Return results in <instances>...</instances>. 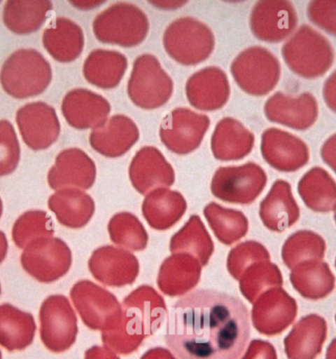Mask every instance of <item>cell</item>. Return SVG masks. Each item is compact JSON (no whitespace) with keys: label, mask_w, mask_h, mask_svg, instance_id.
<instances>
[{"label":"cell","mask_w":336,"mask_h":359,"mask_svg":"<svg viewBox=\"0 0 336 359\" xmlns=\"http://www.w3.org/2000/svg\"><path fill=\"white\" fill-rule=\"evenodd\" d=\"M250 334L249 311L242 300L197 290L172 305L164 341L179 359H238Z\"/></svg>","instance_id":"cell-1"},{"label":"cell","mask_w":336,"mask_h":359,"mask_svg":"<svg viewBox=\"0 0 336 359\" xmlns=\"http://www.w3.org/2000/svg\"><path fill=\"white\" fill-rule=\"evenodd\" d=\"M167 315L162 295L150 285H141L123 299L118 324L102 332V344L115 353H133L146 339L157 333Z\"/></svg>","instance_id":"cell-2"},{"label":"cell","mask_w":336,"mask_h":359,"mask_svg":"<svg viewBox=\"0 0 336 359\" xmlns=\"http://www.w3.org/2000/svg\"><path fill=\"white\" fill-rule=\"evenodd\" d=\"M52 69L45 56L34 48L14 51L0 70V84L17 100L38 96L50 86Z\"/></svg>","instance_id":"cell-3"},{"label":"cell","mask_w":336,"mask_h":359,"mask_svg":"<svg viewBox=\"0 0 336 359\" xmlns=\"http://www.w3.org/2000/svg\"><path fill=\"white\" fill-rule=\"evenodd\" d=\"M281 55L289 69L304 79L323 76L335 58L330 41L309 25L299 27L282 46Z\"/></svg>","instance_id":"cell-4"},{"label":"cell","mask_w":336,"mask_h":359,"mask_svg":"<svg viewBox=\"0 0 336 359\" xmlns=\"http://www.w3.org/2000/svg\"><path fill=\"white\" fill-rule=\"evenodd\" d=\"M163 46L168 55L179 65H198L208 60L216 48L214 32L193 17H181L165 29Z\"/></svg>","instance_id":"cell-5"},{"label":"cell","mask_w":336,"mask_h":359,"mask_svg":"<svg viewBox=\"0 0 336 359\" xmlns=\"http://www.w3.org/2000/svg\"><path fill=\"white\" fill-rule=\"evenodd\" d=\"M97 40L107 45L133 48L141 45L150 31L145 12L126 2L112 4L92 22Z\"/></svg>","instance_id":"cell-6"},{"label":"cell","mask_w":336,"mask_h":359,"mask_svg":"<svg viewBox=\"0 0 336 359\" xmlns=\"http://www.w3.org/2000/svg\"><path fill=\"white\" fill-rule=\"evenodd\" d=\"M230 71L238 87L254 97L267 96L274 91L281 76L276 56L259 46L241 51L231 63Z\"/></svg>","instance_id":"cell-7"},{"label":"cell","mask_w":336,"mask_h":359,"mask_svg":"<svg viewBox=\"0 0 336 359\" xmlns=\"http://www.w3.org/2000/svg\"><path fill=\"white\" fill-rule=\"evenodd\" d=\"M174 90L172 77L155 55L146 53L136 58L127 85L128 97L136 107L160 109L169 102Z\"/></svg>","instance_id":"cell-8"},{"label":"cell","mask_w":336,"mask_h":359,"mask_svg":"<svg viewBox=\"0 0 336 359\" xmlns=\"http://www.w3.org/2000/svg\"><path fill=\"white\" fill-rule=\"evenodd\" d=\"M267 183V175L264 168L250 162L218 168L211 180V191L221 201L249 205L262 194Z\"/></svg>","instance_id":"cell-9"},{"label":"cell","mask_w":336,"mask_h":359,"mask_svg":"<svg viewBox=\"0 0 336 359\" xmlns=\"http://www.w3.org/2000/svg\"><path fill=\"white\" fill-rule=\"evenodd\" d=\"M70 297L82 321L94 331L114 328L122 315V305L115 295L91 280L75 283Z\"/></svg>","instance_id":"cell-10"},{"label":"cell","mask_w":336,"mask_h":359,"mask_svg":"<svg viewBox=\"0 0 336 359\" xmlns=\"http://www.w3.org/2000/svg\"><path fill=\"white\" fill-rule=\"evenodd\" d=\"M21 265L38 282L53 283L69 272L72 265V252L62 239L38 238L31 241L24 249Z\"/></svg>","instance_id":"cell-11"},{"label":"cell","mask_w":336,"mask_h":359,"mask_svg":"<svg viewBox=\"0 0 336 359\" xmlns=\"http://www.w3.org/2000/svg\"><path fill=\"white\" fill-rule=\"evenodd\" d=\"M40 322L41 341L48 351L55 353H64L76 341V313L64 295H50L43 302Z\"/></svg>","instance_id":"cell-12"},{"label":"cell","mask_w":336,"mask_h":359,"mask_svg":"<svg viewBox=\"0 0 336 359\" xmlns=\"http://www.w3.org/2000/svg\"><path fill=\"white\" fill-rule=\"evenodd\" d=\"M209 126L211 119L206 114H197L186 107H177L162 119L160 140L170 152L189 155L201 146Z\"/></svg>","instance_id":"cell-13"},{"label":"cell","mask_w":336,"mask_h":359,"mask_svg":"<svg viewBox=\"0 0 336 359\" xmlns=\"http://www.w3.org/2000/svg\"><path fill=\"white\" fill-rule=\"evenodd\" d=\"M295 7L286 0H262L253 7L250 29L258 40L279 43L292 35L298 26Z\"/></svg>","instance_id":"cell-14"},{"label":"cell","mask_w":336,"mask_h":359,"mask_svg":"<svg viewBox=\"0 0 336 359\" xmlns=\"http://www.w3.org/2000/svg\"><path fill=\"white\" fill-rule=\"evenodd\" d=\"M298 304L282 287L264 292L255 300L252 309V323L260 334L272 337L284 333L295 321Z\"/></svg>","instance_id":"cell-15"},{"label":"cell","mask_w":336,"mask_h":359,"mask_svg":"<svg viewBox=\"0 0 336 359\" xmlns=\"http://www.w3.org/2000/svg\"><path fill=\"white\" fill-rule=\"evenodd\" d=\"M16 122L24 143L33 151L46 150L57 141L60 122L55 107L35 102L17 111Z\"/></svg>","instance_id":"cell-16"},{"label":"cell","mask_w":336,"mask_h":359,"mask_svg":"<svg viewBox=\"0 0 336 359\" xmlns=\"http://www.w3.org/2000/svg\"><path fill=\"white\" fill-rule=\"evenodd\" d=\"M260 153L270 167L281 172H295L310 160L305 142L290 132L274 127L262 133Z\"/></svg>","instance_id":"cell-17"},{"label":"cell","mask_w":336,"mask_h":359,"mask_svg":"<svg viewBox=\"0 0 336 359\" xmlns=\"http://www.w3.org/2000/svg\"><path fill=\"white\" fill-rule=\"evenodd\" d=\"M92 277L106 287L132 285L140 272L139 261L125 249L106 245L96 249L89 260Z\"/></svg>","instance_id":"cell-18"},{"label":"cell","mask_w":336,"mask_h":359,"mask_svg":"<svg viewBox=\"0 0 336 359\" xmlns=\"http://www.w3.org/2000/svg\"><path fill=\"white\" fill-rule=\"evenodd\" d=\"M265 116L270 122L306 131L316 123L318 117V104L311 93H302L293 97L277 92L265 102Z\"/></svg>","instance_id":"cell-19"},{"label":"cell","mask_w":336,"mask_h":359,"mask_svg":"<svg viewBox=\"0 0 336 359\" xmlns=\"http://www.w3.org/2000/svg\"><path fill=\"white\" fill-rule=\"evenodd\" d=\"M185 91L189 104L202 111L223 109L227 104L231 93L227 75L216 66H209L194 73L187 80Z\"/></svg>","instance_id":"cell-20"},{"label":"cell","mask_w":336,"mask_h":359,"mask_svg":"<svg viewBox=\"0 0 336 359\" xmlns=\"http://www.w3.org/2000/svg\"><path fill=\"white\" fill-rule=\"evenodd\" d=\"M97 167L86 152L78 148L65 149L58 154L48 175L51 189H90L96 182Z\"/></svg>","instance_id":"cell-21"},{"label":"cell","mask_w":336,"mask_h":359,"mask_svg":"<svg viewBox=\"0 0 336 359\" xmlns=\"http://www.w3.org/2000/svg\"><path fill=\"white\" fill-rule=\"evenodd\" d=\"M129 178L133 187L141 195H146L158 188L172 187L175 172L158 148L146 146L134 156L129 167Z\"/></svg>","instance_id":"cell-22"},{"label":"cell","mask_w":336,"mask_h":359,"mask_svg":"<svg viewBox=\"0 0 336 359\" xmlns=\"http://www.w3.org/2000/svg\"><path fill=\"white\" fill-rule=\"evenodd\" d=\"M62 111L68 124L73 128L78 130H94L106 123L111 107L106 97L101 95L78 88L65 95Z\"/></svg>","instance_id":"cell-23"},{"label":"cell","mask_w":336,"mask_h":359,"mask_svg":"<svg viewBox=\"0 0 336 359\" xmlns=\"http://www.w3.org/2000/svg\"><path fill=\"white\" fill-rule=\"evenodd\" d=\"M140 131L130 117L115 114L90 134V144L96 152L106 158L122 157L137 143Z\"/></svg>","instance_id":"cell-24"},{"label":"cell","mask_w":336,"mask_h":359,"mask_svg":"<svg viewBox=\"0 0 336 359\" xmlns=\"http://www.w3.org/2000/svg\"><path fill=\"white\" fill-rule=\"evenodd\" d=\"M259 215L265 228L274 233H282L294 226L300 219V208L290 183L276 180L260 202Z\"/></svg>","instance_id":"cell-25"},{"label":"cell","mask_w":336,"mask_h":359,"mask_svg":"<svg viewBox=\"0 0 336 359\" xmlns=\"http://www.w3.org/2000/svg\"><path fill=\"white\" fill-rule=\"evenodd\" d=\"M202 266L189 254H172L160 266L158 287L168 297H181L197 287L201 280Z\"/></svg>","instance_id":"cell-26"},{"label":"cell","mask_w":336,"mask_h":359,"mask_svg":"<svg viewBox=\"0 0 336 359\" xmlns=\"http://www.w3.org/2000/svg\"><path fill=\"white\" fill-rule=\"evenodd\" d=\"M328 337L326 319L310 314L299 320L284 339V351L288 359H316L323 351Z\"/></svg>","instance_id":"cell-27"},{"label":"cell","mask_w":336,"mask_h":359,"mask_svg":"<svg viewBox=\"0 0 336 359\" xmlns=\"http://www.w3.org/2000/svg\"><path fill=\"white\" fill-rule=\"evenodd\" d=\"M254 145V134L232 117L219 121L211 135V152L221 162L243 160L252 152Z\"/></svg>","instance_id":"cell-28"},{"label":"cell","mask_w":336,"mask_h":359,"mask_svg":"<svg viewBox=\"0 0 336 359\" xmlns=\"http://www.w3.org/2000/svg\"><path fill=\"white\" fill-rule=\"evenodd\" d=\"M187 210L183 195L168 188H158L148 193L142 205L144 218L157 231H167L178 223Z\"/></svg>","instance_id":"cell-29"},{"label":"cell","mask_w":336,"mask_h":359,"mask_svg":"<svg viewBox=\"0 0 336 359\" xmlns=\"http://www.w3.org/2000/svg\"><path fill=\"white\" fill-rule=\"evenodd\" d=\"M43 45L58 62H72L84 50V32L74 21L59 17L43 32Z\"/></svg>","instance_id":"cell-30"},{"label":"cell","mask_w":336,"mask_h":359,"mask_svg":"<svg viewBox=\"0 0 336 359\" xmlns=\"http://www.w3.org/2000/svg\"><path fill=\"white\" fill-rule=\"evenodd\" d=\"M48 208L60 224L74 229L87 226L96 211L94 199L76 188L57 190L48 199Z\"/></svg>","instance_id":"cell-31"},{"label":"cell","mask_w":336,"mask_h":359,"mask_svg":"<svg viewBox=\"0 0 336 359\" xmlns=\"http://www.w3.org/2000/svg\"><path fill=\"white\" fill-rule=\"evenodd\" d=\"M290 282L302 297L310 300L326 299L335 289V276L323 260H307L292 269Z\"/></svg>","instance_id":"cell-32"},{"label":"cell","mask_w":336,"mask_h":359,"mask_svg":"<svg viewBox=\"0 0 336 359\" xmlns=\"http://www.w3.org/2000/svg\"><path fill=\"white\" fill-rule=\"evenodd\" d=\"M128 68L127 57L118 50H92L83 65V74L92 86L111 90L118 87Z\"/></svg>","instance_id":"cell-33"},{"label":"cell","mask_w":336,"mask_h":359,"mask_svg":"<svg viewBox=\"0 0 336 359\" xmlns=\"http://www.w3.org/2000/svg\"><path fill=\"white\" fill-rule=\"evenodd\" d=\"M48 0H9L4 6V25L16 35H29L45 24L52 11Z\"/></svg>","instance_id":"cell-34"},{"label":"cell","mask_w":336,"mask_h":359,"mask_svg":"<svg viewBox=\"0 0 336 359\" xmlns=\"http://www.w3.org/2000/svg\"><path fill=\"white\" fill-rule=\"evenodd\" d=\"M33 315L9 304L0 305V346L8 351H23L36 334Z\"/></svg>","instance_id":"cell-35"},{"label":"cell","mask_w":336,"mask_h":359,"mask_svg":"<svg viewBox=\"0 0 336 359\" xmlns=\"http://www.w3.org/2000/svg\"><path fill=\"white\" fill-rule=\"evenodd\" d=\"M297 189L312 211L328 212L336 209V182L325 168H311L299 180Z\"/></svg>","instance_id":"cell-36"},{"label":"cell","mask_w":336,"mask_h":359,"mask_svg":"<svg viewBox=\"0 0 336 359\" xmlns=\"http://www.w3.org/2000/svg\"><path fill=\"white\" fill-rule=\"evenodd\" d=\"M169 250L172 254H189L204 267L214 254V244L201 218L194 215L172 236Z\"/></svg>","instance_id":"cell-37"},{"label":"cell","mask_w":336,"mask_h":359,"mask_svg":"<svg viewBox=\"0 0 336 359\" xmlns=\"http://www.w3.org/2000/svg\"><path fill=\"white\" fill-rule=\"evenodd\" d=\"M204 215L214 236L225 245L237 243L249 231L247 217L238 210L228 209L211 202L204 207Z\"/></svg>","instance_id":"cell-38"},{"label":"cell","mask_w":336,"mask_h":359,"mask_svg":"<svg viewBox=\"0 0 336 359\" xmlns=\"http://www.w3.org/2000/svg\"><path fill=\"white\" fill-rule=\"evenodd\" d=\"M284 276L279 266L270 261H259L249 266L239 280L241 294L254 304L260 295L270 289L282 287Z\"/></svg>","instance_id":"cell-39"},{"label":"cell","mask_w":336,"mask_h":359,"mask_svg":"<svg viewBox=\"0 0 336 359\" xmlns=\"http://www.w3.org/2000/svg\"><path fill=\"white\" fill-rule=\"evenodd\" d=\"M326 243L320 234L312 231H296L286 239L281 249V257L287 268L293 269L307 260H323Z\"/></svg>","instance_id":"cell-40"},{"label":"cell","mask_w":336,"mask_h":359,"mask_svg":"<svg viewBox=\"0 0 336 359\" xmlns=\"http://www.w3.org/2000/svg\"><path fill=\"white\" fill-rule=\"evenodd\" d=\"M109 238L116 245L131 251L145 250L148 236L140 219L128 212H118L109 221Z\"/></svg>","instance_id":"cell-41"},{"label":"cell","mask_w":336,"mask_h":359,"mask_svg":"<svg viewBox=\"0 0 336 359\" xmlns=\"http://www.w3.org/2000/svg\"><path fill=\"white\" fill-rule=\"evenodd\" d=\"M55 226L48 212L33 210L19 217L12 229V238L19 248H25L36 239L52 238Z\"/></svg>","instance_id":"cell-42"},{"label":"cell","mask_w":336,"mask_h":359,"mask_svg":"<svg viewBox=\"0 0 336 359\" xmlns=\"http://www.w3.org/2000/svg\"><path fill=\"white\" fill-rule=\"evenodd\" d=\"M259 261H270L269 250L262 243L249 241L231 249L226 266L230 275L239 280L246 269Z\"/></svg>","instance_id":"cell-43"},{"label":"cell","mask_w":336,"mask_h":359,"mask_svg":"<svg viewBox=\"0 0 336 359\" xmlns=\"http://www.w3.org/2000/svg\"><path fill=\"white\" fill-rule=\"evenodd\" d=\"M21 158V147L10 121H0V177L15 172Z\"/></svg>","instance_id":"cell-44"},{"label":"cell","mask_w":336,"mask_h":359,"mask_svg":"<svg viewBox=\"0 0 336 359\" xmlns=\"http://www.w3.org/2000/svg\"><path fill=\"white\" fill-rule=\"evenodd\" d=\"M307 15L314 25L336 36V0L311 1L307 7Z\"/></svg>","instance_id":"cell-45"},{"label":"cell","mask_w":336,"mask_h":359,"mask_svg":"<svg viewBox=\"0 0 336 359\" xmlns=\"http://www.w3.org/2000/svg\"><path fill=\"white\" fill-rule=\"evenodd\" d=\"M241 359H279L274 344L262 339H253Z\"/></svg>","instance_id":"cell-46"},{"label":"cell","mask_w":336,"mask_h":359,"mask_svg":"<svg viewBox=\"0 0 336 359\" xmlns=\"http://www.w3.org/2000/svg\"><path fill=\"white\" fill-rule=\"evenodd\" d=\"M323 97L326 107L336 114V70L326 78L323 87Z\"/></svg>","instance_id":"cell-47"},{"label":"cell","mask_w":336,"mask_h":359,"mask_svg":"<svg viewBox=\"0 0 336 359\" xmlns=\"http://www.w3.org/2000/svg\"><path fill=\"white\" fill-rule=\"evenodd\" d=\"M321 156L323 162L335 172L336 175V133L326 139L321 149Z\"/></svg>","instance_id":"cell-48"},{"label":"cell","mask_w":336,"mask_h":359,"mask_svg":"<svg viewBox=\"0 0 336 359\" xmlns=\"http://www.w3.org/2000/svg\"><path fill=\"white\" fill-rule=\"evenodd\" d=\"M85 359H120L118 354L106 346H94L85 353Z\"/></svg>","instance_id":"cell-49"},{"label":"cell","mask_w":336,"mask_h":359,"mask_svg":"<svg viewBox=\"0 0 336 359\" xmlns=\"http://www.w3.org/2000/svg\"><path fill=\"white\" fill-rule=\"evenodd\" d=\"M141 359H177L172 351L164 348H153L148 349L147 353L143 354Z\"/></svg>","instance_id":"cell-50"},{"label":"cell","mask_w":336,"mask_h":359,"mask_svg":"<svg viewBox=\"0 0 336 359\" xmlns=\"http://www.w3.org/2000/svg\"><path fill=\"white\" fill-rule=\"evenodd\" d=\"M7 252H8V241L6 233L0 231V264L6 260Z\"/></svg>","instance_id":"cell-51"},{"label":"cell","mask_w":336,"mask_h":359,"mask_svg":"<svg viewBox=\"0 0 336 359\" xmlns=\"http://www.w3.org/2000/svg\"><path fill=\"white\" fill-rule=\"evenodd\" d=\"M326 359H336V338L331 341L326 349Z\"/></svg>","instance_id":"cell-52"},{"label":"cell","mask_w":336,"mask_h":359,"mask_svg":"<svg viewBox=\"0 0 336 359\" xmlns=\"http://www.w3.org/2000/svg\"><path fill=\"white\" fill-rule=\"evenodd\" d=\"M2 212H4V204H2V200L0 198V218H1Z\"/></svg>","instance_id":"cell-53"},{"label":"cell","mask_w":336,"mask_h":359,"mask_svg":"<svg viewBox=\"0 0 336 359\" xmlns=\"http://www.w3.org/2000/svg\"><path fill=\"white\" fill-rule=\"evenodd\" d=\"M333 218H335V222L336 224V209L335 210V215H333Z\"/></svg>","instance_id":"cell-54"},{"label":"cell","mask_w":336,"mask_h":359,"mask_svg":"<svg viewBox=\"0 0 336 359\" xmlns=\"http://www.w3.org/2000/svg\"><path fill=\"white\" fill-rule=\"evenodd\" d=\"M0 359H2V353H1V351H0Z\"/></svg>","instance_id":"cell-55"},{"label":"cell","mask_w":336,"mask_h":359,"mask_svg":"<svg viewBox=\"0 0 336 359\" xmlns=\"http://www.w3.org/2000/svg\"><path fill=\"white\" fill-rule=\"evenodd\" d=\"M0 294H1V285H0Z\"/></svg>","instance_id":"cell-56"},{"label":"cell","mask_w":336,"mask_h":359,"mask_svg":"<svg viewBox=\"0 0 336 359\" xmlns=\"http://www.w3.org/2000/svg\"><path fill=\"white\" fill-rule=\"evenodd\" d=\"M335 268H336V258H335Z\"/></svg>","instance_id":"cell-57"},{"label":"cell","mask_w":336,"mask_h":359,"mask_svg":"<svg viewBox=\"0 0 336 359\" xmlns=\"http://www.w3.org/2000/svg\"><path fill=\"white\" fill-rule=\"evenodd\" d=\"M335 322H336V314H335Z\"/></svg>","instance_id":"cell-58"}]
</instances>
